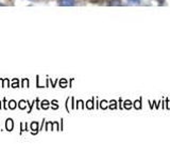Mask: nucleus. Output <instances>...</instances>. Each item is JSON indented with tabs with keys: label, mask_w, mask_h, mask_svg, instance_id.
I'll use <instances>...</instances> for the list:
<instances>
[{
	"label": "nucleus",
	"mask_w": 170,
	"mask_h": 160,
	"mask_svg": "<svg viewBox=\"0 0 170 160\" xmlns=\"http://www.w3.org/2000/svg\"><path fill=\"white\" fill-rule=\"evenodd\" d=\"M13 126H14V124H13V119L11 118H8L7 119V123H5V127H7V130L11 131L13 129Z\"/></svg>",
	"instance_id": "f03ea898"
},
{
	"label": "nucleus",
	"mask_w": 170,
	"mask_h": 160,
	"mask_svg": "<svg viewBox=\"0 0 170 160\" xmlns=\"http://www.w3.org/2000/svg\"><path fill=\"white\" fill-rule=\"evenodd\" d=\"M9 105H10L9 107H10V108H11V109H14V108H15V107H16V106H15V101H14V100H11Z\"/></svg>",
	"instance_id": "0eeeda50"
},
{
	"label": "nucleus",
	"mask_w": 170,
	"mask_h": 160,
	"mask_svg": "<svg viewBox=\"0 0 170 160\" xmlns=\"http://www.w3.org/2000/svg\"><path fill=\"white\" fill-rule=\"evenodd\" d=\"M0 108H1V106H0Z\"/></svg>",
	"instance_id": "9d476101"
},
{
	"label": "nucleus",
	"mask_w": 170,
	"mask_h": 160,
	"mask_svg": "<svg viewBox=\"0 0 170 160\" xmlns=\"http://www.w3.org/2000/svg\"><path fill=\"white\" fill-rule=\"evenodd\" d=\"M60 5L72 7V5H74V0H60Z\"/></svg>",
	"instance_id": "f257e3e1"
},
{
	"label": "nucleus",
	"mask_w": 170,
	"mask_h": 160,
	"mask_svg": "<svg viewBox=\"0 0 170 160\" xmlns=\"http://www.w3.org/2000/svg\"><path fill=\"white\" fill-rule=\"evenodd\" d=\"M130 5H138L140 4V0H127Z\"/></svg>",
	"instance_id": "7ed1b4c3"
},
{
	"label": "nucleus",
	"mask_w": 170,
	"mask_h": 160,
	"mask_svg": "<svg viewBox=\"0 0 170 160\" xmlns=\"http://www.w3.org/2000/svg\"><path fill=\"white\" fill-rule=\"evenodd\" d=\"M48 105H49V102H48L47 100H44V101L42 102V108H43V109H47V108H48Z\"/></svg>",
	"instance_id": "39448f33"
},
{
	"label": "nucleus",
	"mask_w": 170,
	"mask_h": 160,
	"mask_svg": "<svg viewBox=\"0 0 170 160\" xmlns=\"http://www.w3.org/2000/svg\"><path fill=\"white\" fill-rule=\"evenodd\" d=\"M111 4H112V5H120L121 3H120V1H119V0H113Z\"/></svg>",
	"instance_id": "423d86ee"
},
{
	"label": "nucleus",
	"mask_w": 170,
	"mask_h": 160,
	"mask_svg": "<svg viewBox=\"0 0 170 160\" xmlns=\"http://www.w3.org/2000/svg\"><path fill=\"white\" fill-rule=\"evenodd\" d=\"M159 1H160L161 3H163V2H164V0H159Z\"/></svg>",
	"instance_id": "6e6552de"
},
{
	"label": "nucleus",
	"mask_w": 170,
	"mask_h": 160,
	"mask_svg": "<svg viewBox=\"0 0 170 160\" xmlns=\"http://www.w3.org/2000/svg\"><path fill=\"white\" fill-rule=\"evenodd\" d=\"M1 5H2V3H0V7H1Z\"/></svg>",
	"instance_id": "1a4fd4ad"
},
{
	"label": "nucleus",
	"mask_w": 170,
	"mask_h": 160,
	"mask_svg": "<svg viewBox=\"0 0 170 160\" xmlns=\"http://www.w3.org/2000/svg\"><path fill=\"white\" fill-rule=\"evenodd\" d=\"M37 123L36 122H33L32 124H31V130H36L37 131Z\"/></svg>",
	"instance_id": "20e7f679"
}]
</instances>
